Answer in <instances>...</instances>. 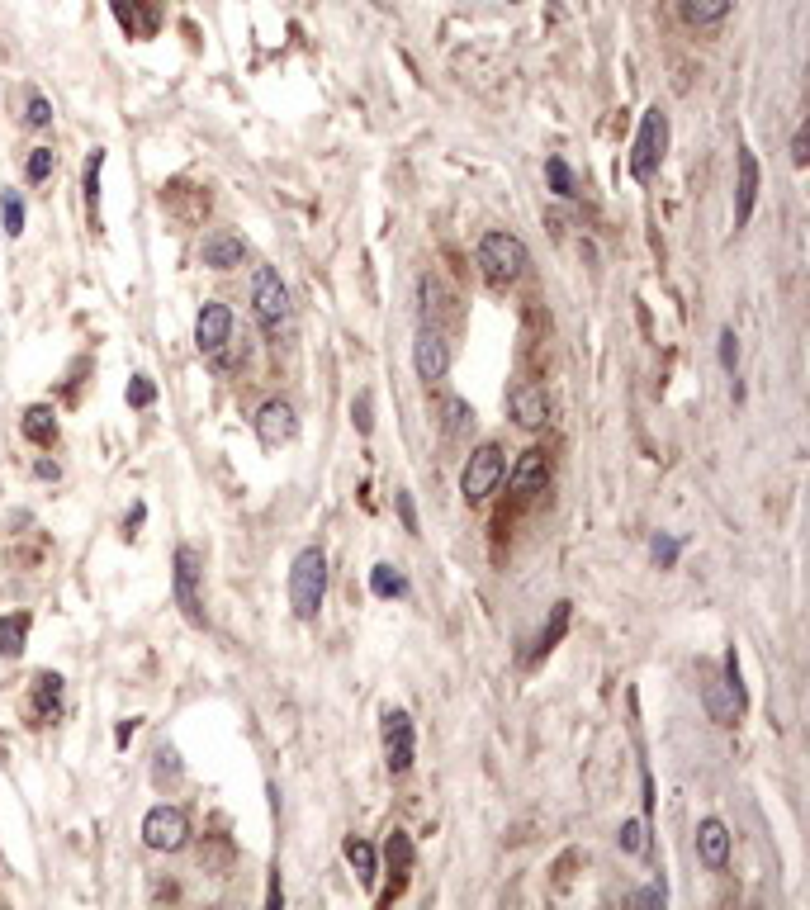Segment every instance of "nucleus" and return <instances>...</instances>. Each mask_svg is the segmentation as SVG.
Listing matches in <instances>:
<instances>
[{
	"label": "nucleus",
	"mask_w": 810,
	"mask_h": 910,
	"mask_svg": "<svg viewBox=\"0 0 810 910\" xmlns=\"http://www.w3.org/2000/svg\"><path fill=\"white\" fill-rule=\"evenodd\" d=\"M323 598H327V555L318 546H308L289 565V607H294L299 621H313L323 612Z\"/></svg>",
	"instance_id": "obj_1"
},
{
	"label": "nucleus",
	"mask_w": 810,
	"mask_h": 910,
	"mask_svg": "<svg viewBox=\"0 0 810 910\" xmlns=\"http://www.w3.org/2000/svg\"><path fill=\"white\" fill-rule=\"evenodd\" d=\"M479 266H484V275L493 280V285H517V280L526 275V266H531V252H526V242L517 233L493 228V233H484V242H479Z\"/></svg>",
	"instance_id": "obj_2"
},
{
	"label": "nucleus",
	"mask_w": 810,
	"mask_h": 910,
	"mask_svg": "<svg viewBox=\"0 0 810 910\" xmlns=\"http://www.w3.org/2000/svg\"><path fill=\"white\" fill-rule=\"evenodd\" d=\"M252 309H256L261 332L266 337H280V328H285V318H289V290L275 266H256L252 271Z\"/></svg>",
	"instance_id": "obj_3"
},
{
	"label": "nucleus",
	"mask_w": 810,
	"mask_h": 910,
	"mask_svg": "<svg viewBox=\"0 0 810 910\" xmlns=\"http://www.w3.org/2000/svg\"><path fill=\"white\" fill-rule=\"evenodd\" d=\"M507 474V455L498 441H484L479 451H469L465 470H460V493H465V503H484L488 493L503 484Z\"/></svg>",
	"instance_id": "obj_4"
},
{
	"label": "nucleus",
	"mask_w": 810,
	"mask_h": 910,
	"mask_svg": "<svg viewBox=\"0 0 810 910\" xmlns=\"http://www.w3.org/2000/svg\"><path fill=\"white\" fill-rule=\"evenodd\" d=\"M384 726H379V735H384V764H389V773L394 778H403L408 768H413L417 759V730H413V716L403 707H384V716H379Z\"/></svg>",
	"instance_id": "obj_5"
},
{
	"label": "nucleus",
	"mask_w": 810,
	"mask_h": 910,
	"mask_svg": "<svg viewBox=\"0 0 810 910\" xmlns=\"http://www.w3.org/2000/svg\"><path fill=\"white\" fill-rule=\"evenodd\" d=\"M143 844L147 849H157V854H180L185 844H190V816L162 801V806H152L143 816Z\"/></svg>",
	"instance_id": "obj_6"
},
{
	"label": "nucleus",
	"mask_w": 810,
	"mask_h": 910,
	"mask_svg": "<svg viewBox=\"0 0 810 910\" xmlns=\"http://www.w3.org/2000/svg\"><path fill=\"white\" fill-rule=\"evenodd\" d=\"M664 143H668L664 110H649L640 119V133H635V152H630V176L635 181H654V171L664 162Z\"/></svg>",
	"instance_id": "obj_7"
},
{
	"label": "nucleus",
	"mask_w": 810,
	"mask_h": 910,
	"mask_svg": "<svg viewBox=\"0 0 810 910\" xmlns=\"http://www.w3.org/2000/svg\"><path fill=\"white\" fill-rule=\"evenodd\" d=\"M199 574H204V560H199L195 546H180L176 550V602L180 612H185V621L190 626H204V598H199Z\"/></svg>",
	"instance_id": "obj_8"
},
{
	"label": "nucleus",
	"mask_w": 810,
	"mask_h": 910,
	"mask_svg": "<svg viewBox=\"0 0 810 910\" xmlns=\"http://www.w3.org/2000/svg\"><path fill=\"white\" fill-rule=\"evenodd\" d=\"M228 342H233V309L218 304V299H204V309H199V318H195L199 356H218Z\"/></svg>",
	"instance_id": "obj_9"
},
{
	"label": "nucleus",
	"mask_w": 810,
	"mask_h": 910,
	"mask_svg": "<svg viewBox=\"0 0 810 910\" xmlns=\"http://www.w3.org/2000/svg\"><path fill=\"white\" fill-rule=\"evenodd\" d=\"M256 437H261V446H285V441L299 437V418H294V408H289L285 399H266L261 408H256Z\"/></svg>",
	"instance_id": "obj_10"
},
{
	"label": "nucleus",
	"mask_w": 810,
	"mask_h": 910,
	"mask_svg": "<svg viewBox=\"0 0 810 910\" xmlns=\"http://www.w3.org/2000/svg\"><path fill=\"white\" fill-rule=\"evenodd\" d=\"M384 863H389V892L379 896L384 906H394L398 896H403V887H408V873H413V863H417V849H413V835L408 830H394V835L384 839Z\"/></svg>",
	"instance_id": "obj_11"
},
{
	"label": "nucleus",
	"mask_w": 810,
	"mask_h": 910,
	"mask_svg": "<svg viewBox=\"0 0 810 910\" xmlns=\"http://www.w3.org/2000/svg\"><path fill=\"white\" fill-rule=\"evenodd\" d=\"M413 370H417V380H427V384L446 380V370H450V346H446V337H441L436 328H422V332H417V342H413Z\"/></svg>",
	"instance_id": "obj_12"
},
{
	"label": "nucleus",
	"mask_w": 810,
	"mask_h": 910,
	"mask_svg": "<svg viewBox=\"0 0 810 910\" xmlns=\"http://www.w3.org/2000/svg\"><path fill=\"white\" fill-rule=\"evenodd\" d=\"M545 484H550V455L540 446H531V451L517 455V465L507 474V489L517 498H531V493H545Z\"/></svg>",
	"instance_id": "obj_13"
},
{
	"label": "nucleus",
	"mask_w": 810,
	"mask_h": 910,
	"mask_svg": "<svg viewBox=\"0 0 810 910\" xmlns=\"http://www.w3.org/2000/svg\"><path fill=\"white\" fill-rule=\"evenodd\" d=\"M507 413L517 418V427H526V432H536V427H545V413H550V403H545V389L531 380L512 384L507 389Z\"/></svg>",
	"instance_id": "obj_14"
},
{
	"label": "nucleus",
	"mask_w": 810,
	"mask_h": 910,
	"mask_svg": "<svg viewBox=\"0 0 810 910\" xmlns=\"http://www.w3.org/2000/svg\"><path fill=\"white\" fill-rule=\"evenodd\" d=\"M730 844H735V839H730V830H725V820L711 816V820L697 825V858H702L711 873H725V868H730Z\"/></svg>",
	"instance_id": "obj_15"
},
{
	"label": "nucleus",
	"mask_w": 810,
	"mask_h": 910,
	"mask_svg": "<svg viewBox=\"0 0 810 910\" xmlns=\"http://www.w3.org/2000/svg\"><path fill=\"white\" fill-rule=\"evenodd\" d=\"M739 181H735V223L744 228V223L754 219V204H758V157L749 152V147H739Z\"/></svg>",
	"instance_id": "obj_16"
},
{
	"label": "nucleus",
	"mask_w": 810,
	"mask_h": 910,
	"mask_svg": "<svg viewBox=\"0 0 810 910\" xmlns=\"http://www.w3.org/2000/svg\"><path fill=\"white\" fill-rule=\"evenodd\" d=\"M199 261L209 266V271H233L247 261V242L237 233H209L204 237V247H199Z\"/></svg>",
	"instance_id": "obj_17"
},
{
	"label": "nucleus",
	"mask_w": 810,
	"mask_h": 910,
	"mask_svg": "<svg viewBox=\"0 0 810 910\" xmlns=\"http://www.w3.org/2000/svg\"><path fill=\"white\" fill-rule=\"evenodd\" d=\"M62 674H38L34 688H29V711H34V721H53L57 711H62Z\"/></svg>",
	"instance_id": "obj_18"
},
{
	"label": "nucleus",
	"mask_w": 810,
	"mask_h": 910,
	"mask_svg": "<svg viewBox=\"0 0 810 910\" xmlns=\"http://www.w3.org/2000/svg\"><path fill=\"white\" fill-rule=\"evenodd\" d=\"M735 0H678V19L687 29H716L720 19L730 15Z\"/></svg>",
	"instance_id": "obj_19"
},
{
	"label": "nucleus",
	"mask_w": 810,
	"mask_h": 910,
	"mask_svg": "<svg viewBox=\"0 0 810 910\" xmlns=\"http://www.w3.org/2000/svg\"><path fill=\"white\" fill-rule=\"evenodd\" d=\"M342 858L351 863V873H356V882H375L379 877V854H375V844L370 839H360V835H346V844H342Z\"/></svg>",
	"instance_id": "obj_20"
},
{
	"label": "nucleus",
	"mask_w": 810,
	"mask_h": 910,
	"mask_svg": "<svg viewBox=\"0 0 810 910\" xmlns=\"http://www.w3.org/2000/svg\"><path fill=\"white\" fill-rule=\"evenodd\" d=\"M19 432H24V441H34V446H53L57 441V413L48 408V403H34V408H24Z\"/></svg>",
	"instance_id": "obj_21"
},
{
	"label": "nucleus",
	"mask_w": 810,
	"mask_h": 910,
	"mask_svg": "<svg viewBox=\"0 0 810 910\" xmlns=\"http://www.w3.org/2000/svg\"><path fill=\"white\" fill-rule=\"evenodd\" d=\"M702 702H706V711H711V721L716 726H735V716H739V707H735V697H730V688H725V678H706L702 683Z\"/></svg>",
	"instance_id": "obj_22"
},
{
	"label": "nucleus",
	"mask_w": 810,
	"mask_h": 910,
	"mask_svg": "<svg viewBox=\"0 0 810 910\" xmlns=\"http://www.w3.org/2000/svg\"><path fill=\"white\" fill-rule=\"evenodd\" d=\"M29 626H34V617H29V612H10V617H0V659L24 655Z\"/></svg>",
	"instance_id": "obj_23"
},
{
	"label": "nucleus",
	"mask_w": 810,
	"mask_h": 910,
	"mask_svg": "<svg viewBox=\"0 0 810 910\" xmlns=\"http://www.w3.org/2000/svg\"><path fill=\"white\" fill-rule=\"evenodd\" d=\"M569 607L574 602H555V612H550V621H545V631L536 636V650H531V664H540V659L555 650L559 640H564V631H569Z\"/></svg>",
	"instance_id": "obj_24"
},
{
	"label": "nucleus",
	"mask_w": 810,
	"mask_h": 910,
	"mask_svg": "<svg viewBox=\"0 0 810 910\" xmlns=\"http://www.w3.org/2000/svg\"><path fill=\"white\" fill-rule=\"evenodd\" d=\"M370 593H375V598H403V593H408L403 569H398V565H375V569H370Z\"/></svg>",
	"instance_id": "obj_25"
},
{
	"label": "nucleus",
	"mask_w": 810,
	"mask_h": 910,
	"mask_svg": "<svg viewBox=\"0 0 810 910\" xmlns=\"http://www.w3.org/2000/svg\"><path fill=\"white\" fill-rule=\"evenodd\" d=\"M545 181H550V190H555L559 200H574V195H578L574 171H569V162H564V157H545Z\"/></svg>",
	"instance_id": "obj_26"
},
{
	"label": "nucleus",
	"mask_w": 810,
	"mask_h": 910,
	"mask_svg": "<svg viewBox=\"0 0 810 910\" xmlns=\"http://www.w3.org/2000/svg\"><path fill=\"white\" fill-rule=\"evenodd\" d=\"M100 166H105V152H90V162H86V209H90V228H100Z\"/></svg>",
	"instance_id": "obj_27"
},
{
	"label": "nucleus",
	"mask_w": 810,
	"mask_h": 910,
	"mask_svg": "<svg viewBox=\"0 0 810 910\" xmlns=\"http://www.w3.org/2000/svg\"><path fill=\"white\" fill-rule=\"evenodd\" d=\"M720 678H725V688H730V697H735V707H739V711L749 707V692H744V678H739V650H735V645L725 650V664H720Z\"/></svg>",
	"instance_id": "obj_28"
},
{
	"label": "nucleus",
	"mask_w": 810,
	"mask_h": 910,
	"mask_svg": "<svg viewBox=\"0 0 810 910\" xmlns=\"http://www.w3.org/2000/svg\"><path fill=\"white\" fill-rule=\"evenodd\" d=\"M474 432V408L465 399H446V437H465Z\"/></svg>",
	"instance_id": "obj_29"
},
{
	"label": "nucleus",
	"mask_w": 810,
	"mask_h": 910,
	"mask_svg": "<svg viewBox=\"0 0 810 910\" xmlns=\"http://www.w3.org/2000/svg\"><path fill=\"white\" fill-rule=\"evenodd\" d=\"M645 830H649V820H626L621 825V835H616V844H621V854H649V839H645Z\"/></svg>",
	"instance_id": "obj_30"
},
{
	"label": "nucleus",
	"mask_w": 810,
	"mask_h": 910,
	"mask_svg": "<svg viewBox=\"0 0 810 910\" xmlns=\"http://www.w3.org/2000/svg\"><path fill=\"white\" fill-rule=\"evenodd\" d=\"M53 166H57L53 147H34V152H29V162H24V176H29L34 185H43L48 176H53Z\"/></svg>",
	"instance_id": "obj_31"
},
{
	"label": "nucleus",
	"mask_w": 810,
	"mask_h": 910,
	"mask_svg": "<svg viewBox=\"0 0 810 910\" xmlns=\"http://www.w3.org/2000/svg\"><path fill=\"white\" fill-rule=\"evenodd\" d=\"M0 219H5V233L10 237L24 233V200H19L15 190H0Z\"/></svg>",
	"instance_id": "obj_32"
},
{
	"label": "nucleus",
	"mask_w": 810,
	"mask_h": 910,
	"mask_svg": "<svg viewBox=\"0 0 810 910\" xmlns=\"http://www.w3.org/2000/svg\"><path fill=\"white\" fill-rule=\"evenodd\" d=\"M199 863H204V868H214V873H223V868L233 863V844H228V839H204Z\"/></svg>",
	"instance_id": "obj_33"
},
{
	"label": "nucleus",
	"mask_w": 810,
	"mask_h": 910,
	"mask_svg": "<svg viewBox=\"0 0 810 910\" xmlns=\"http://www.w3.org/2000/svg\"><path fill=\"white\" fill-rule=\"evenodd\" d=\"M678 550H683V541H673V536H654V541H649V555H654V565L659 569L678 565Z\"/></svg>",
	"instance_id": "obj_34"
},
{
	"label": "nucleus",
	"mask_w": 810,
	"mask_h": 910,
	"mask_svg": "<svg viewBox=\"0 0 810 910\" xmlns=\"http://www.w3.org/2000/svg\"><path fill=\"white\" fill-rule=\"evenodd\" d=\"M24 124L29 128H48L53 124V100H48V95H29V114H24Z\"/></svg>",
	"instance_id": "obj_35"
},
{
	"label": "nucleus",
	"mask_w": 810,
	"mask_h": 910,
	"mask_svg": "<svg viewBox=\"0 0 810 910\" xmlns=\"http://www.w3.org/2000/svg\"><path fill=\"white\" fill-rule=\"evenodd\" d=\"M176 778H180L176 749H162V754H157V768H152V783L162 787V783H176Z\"/></svg>",
	"instance_id": "obj_36"
},
{
	"label": "nucleus",
	"mask_w": 810,
	"mask_h": 910,
	"mask_svg": "<svg viewBox=\"0 0 810 910\" xmlns=\"http://www.w3.org/2000/svg\"><path fill=\"white\" fill-rule=\"evenodd\" d=\"M152 399H157V384L147 380V375H133V384H128V403H133V408H152Z\"/></svg>",
	"instance_id": "obj_37"
},
{
	"label": "nucleus",
	"mask_w": 810,
	"mask_h": 910,
	"mask_svg": "<svg viewBox=\"0 0 810 910\" xmlns=\"http://www.w3.org/2000/svg\"><path fill=\"white\" fill-rule=\"evenodd\" d=\"M394 508H398V522H403V531H408V536H417V508H413V493H408V489H398V493H394Z\"/></svg>",
	"instance_id": "obj_38"
},
{
	"label": "nucleus",
	"mask_w": 810,
	"mask_h": 910,
	"mask_svg": "<svg viewBox=\"0 0 810 910\" xmlns=\"http://www.w3.org/2000/svg\"><path fill=\"white\" fill-rule=\"evenodd\" d=\"M720 365L735 375V365H739V337H735V328L720 332Z\"/></svg>",
	"instance_id": "obj_39"
},
{
	"label": "nucleus",
	"mask_w": 810,
	"mask_h": 910,
	"mask_svg": "<svg viewBox=\"0 0 810 910\" xmlns=\"http://www.w3.org/2000/svg\"><path fill=\"white\" fill-rule=\"evenodd\" d=\"M351 418H356V432H360V437H370V427H375V418H370V394H356V408H351Z\"/></svg>",
	"instance_id": "obj_40"
},
{
	"label": "nucleus",
	"mask_w": 810,
	"mask_h": 910,
	"mask_svg": "<svg viewBox=\"0 0 810 910\" xmlns=\"http://www.w3.org/2000/svg\"><path fill=\"white\" fill-rule=\"evenodd\" d=\"M792 162H796V166H806V162H810V152H806V128H796V133H792Z\"/></svg>",
	"instance_id": "obj_41"
},
{
	"label": "nucleus",
	"mask_w": 810,
	"mask_h": 910,
	"mask_svg": "<svg viewBox=\"0 0 810 910\" xmlns=\"http://www.w3.org/2000/svg\"><path fill=\"white\" fill-rule=\"evenodd\" d=\"M266 906H285V892H280V868H270V892H266Z\"/></svg>",
	"instance_id": "obj_42"
},
{
	"label": "nucleus",
	"mask_w": 810,
	"mask_h": 910,
	"mask_svg": "<svg viewBox=\"0 0 810 910\" xmlns=\"http://www.w3.org/2000/svg\"><path fill=\"white\" fill-rule=\"evenodd\" d=\"M34 474H38V479H57L62 470H57V460H38V465H34Z\"/></svg>",
	"instance_id": "obj_43"
},
{
	"label": "nucleus",
	"mask_w": 810,
	"mask_h": 910,
	"mask_svg": "<svg viewBox=\"0 0 810 910\" xmlns=\"http://www.w3.org/2000/svg\"><path fill=\"white\" fill-rule=\"evenodd\" d=\"M133 730H138V726H133V721H124V726L114 730V740H119V745H128V740H133Z\"/></svg>",
	"instance_id": "obj_44"
}]
</instances>
